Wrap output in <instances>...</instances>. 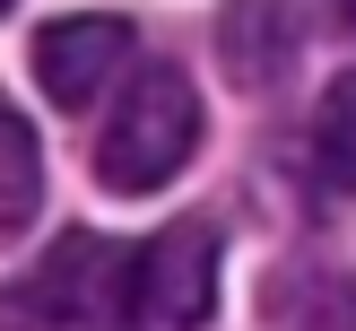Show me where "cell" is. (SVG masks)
Here are the masks:
<instances>
[{"mask_svg":"<svg viewBox=\"0 0 356 331\" xmlns=\"http://www.w3.org/2000/svg\"><path fill=\"white\" fill-rule=\"evenodd\" d=\"M131 52H139V35H131V17H113V9L52 17V26L35 35V87H44L61 114H87L104 87H122Z\"/></svg>","mask_w":356,"mask_h":331,"instance_id":"277c9868","label":"cell"},{"mask_svg":"<svg viewBox=\"0 0 356 331\" xmlns=\"http://www.w3.org/2000/svg\"><path fill=\"white\" fill-rule=\"evenodd\" d=\"M0 9H9V0H0Z\"/></svg>","mask_w":356,"mask_h":331,"instance_id":"9c48e42d","label":"cell"},{"mask_svg":"<svg viewBox=\"0 0 356 331\" xmlns=\"http://www.w3.org/2000/svg\"><path fill=\"white\" fill-rule=\"evenodd\" d=\"M330 17H339V26H348V35H356V0H330Z\"/></svg>","mask_w":356,"mask_h":331,"instance_id":"ba28073f","label":"cell"},{"mask_svg":"<svg viewBox=\"0 0 356 331\" xmlns=\"http://www.w3.org/2000/svg\"><path fill=\"white\" fill-rule=\"evenodd\" d=\"M296 17L278 9V0H235V9L218 17V61H226V79L235 87H278L296 70Z\"/></svg>","mask_w":356,"mask_h":331,"instance_id":"5b68a950","label":"cell"},{"mask_svg":"<svg viewBox=\"0 0 356 331\" xmlns=\"http://www.w3.org/2000/svg\"><path fill=\"white\" fill-rule=\"evenodd\" d=\"M35 201H44V148H35V122L0 96V236H17Z\"/></svg>","mask_w":356,"mask_h":331,"instance_id":"52a82bcc","label":"cell"},{"mask_svg":"<svg viewBox=\"0 0 356 331\" xmlns=\"http://www.w3.org/2000/svg\"><path fill=\"white\" fill-rule=\"evenodd\" d=\"M305 148H313V174H322V192H356V70H339V79L322 87Z\"/></svg>","mask_w":356,"mask_h":331,"instance_id":"8992f818","label":"cell"},{"mask_svg":"<svg viewBox=\"0 0 356 331\" xmlns=\"http://www.w3.org/2000/svg\"><path fill=\"white\" fill-rule=\"evenodd\" d=\"M191 148H200V87L174 61H148V70H131V87L113 96V114L96 131V183L122 192V201L165 192L191 166Z\"/></svg>","mask_w":356,"mask_h":331,"instance_id":"7a4b0ae2","label":"cell"},{"mask_svg":"<svg viewBox=\"0 0 356 331\" xmlns=\"http://www.w3.org/2000/svg\"><path fill=\"white\" fill-rule=\"evenodd\" d=\"M218 253L226 236L209 218H174L131 253V331H200L218 305Z\"/></svg>","mask_w":356,"mask_h":331,"instance_id":"3957f363","label":"cell"},{"mask_svg":"<svg viewBox=\"0 0 356 331\" xmlns=\"http://www.w3.org/2000/svg\"><path fill=\"white\" fill-rule=\"evenodd\" d=\"M131 323V253L96 226L52 236L0 288V331H122Z\"/></svg>","mask_w":356,"mask_h":331,"instance_id":"6da1fadb","label":"cell"}]
</instances>
